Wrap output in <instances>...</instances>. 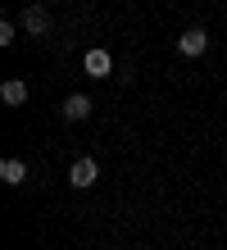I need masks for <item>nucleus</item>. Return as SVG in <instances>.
<instances>
[{
	"label": "nucleus",
	"mask_w": 227,
	"mask_h": 250,
	"mask_svg": "<svg viewBox=\"0 0 227 250\" xmlns=\"http://www.w3.org/2000/svg\"><path fill=\"white\" fill-rule=\"evenodd\" d=\"M19 23H23L27 37H45V32H50V14H45V5H27Z\"/></svg>",
	"instance_id": "7ed1b4c3"
},
{
	"label": "nucleus",
	"mask_w": 227,
	"mask_h": 250,
	"mask_svg": "<svg viewBox=\"0 0 227 250\" xmlns=\"http://www.w3.org/2000/svg\"><path fill=\"white\" fill-rule=\"evenodd\" d=\"M59 114H64V123H82L86 114H91V96H82V91H73L64 105H59Z\"/></svg>",
	"instance_id": "20e7f679"
},
{
	"label": "nucleus",
	"mask_w": 227,
	"mask_h": 250,
	"mask_svg": "<svg viewBox=\"0 0 227 250\" xmlns=\"http://www.w3.org/2000/svg\"><path fill=\"white\" fill-rule=\"evenodd\" d=\"M96 178H100V164L96 159H73V168H68V182L78 187V191H86V187H96Z\"/></svg>",
	"instance_id": "f03ea898"
},
{
	"label": "nucleus",
	"mask_w": 227,
	"mask_h": 250,
	"mask_svg": "<svg viewBox=\"0 0 227 250\" xmlns=\"http://www.w3.org/2000/svg\"><path fill=\"white\" fill-rule=\"evenodd\" d=\"M177 50L186 55V60H200V55L209 50V32L205 27H186V32L177 37Z\"/></svg>",
	"instance_id": "f257e3e1"
},
{
	"label": "nucleus",
	"mask_w": 227,
	"mask_h": 250,
	"mask_svg": "<svg viewBox=\"0 0 227 250\" xmlns=\"http://www.w3.org/2000/svg\"><path fill=\"white\" fill-rule=\"evenodd\" d=\"M0 182L5 187H23L27 182V164L23 159H5V164H0Z\"/></svg>",
	"instance_id": "0eeeda50"
},
{
	"label": "nucleus",
	"mask_w": 227,
	"mask_h": 250,
	"mask_svg": "<svg viewBox=\"0 0 227 250\" xmlns=\"http://www.w3.org/2000/svg\"><path fill=\"white\" fill-rule=\"evenodd\" d=\"M9 41H14V23L5 19V23H0V46H9Z\"/></svg>",
	"instance_id": "6e6552de"
},
{
	"label": "nucleus",
	"mask_w": 227,
	"mask_h": 250,
	"mask_svg": "<svg viewBox=\"0 0 227 250\" xmlns=\"http://www.w3.org/2000/svg\"><path fill=\"white\" fill-rule=\"evenodd\" d=\"M82 68H86V78H109V73H114V60H109V50H86Z\"/></svg>",
	"instance_id": "39448f33"
},
{
	"label": "nucleus",
	"mask_w": 227,
	"mask_h": 250,
	"mask_svg": "<svg viewBox=\"0 0 227 250\" xmlns=\"http://www.w3.org/2000/svg\"><path fill=\"white\" fill-rule=\"evenodd\" d=\"M0 100H5L9 109H14V105H27V82H23V78H9L5 86H0Z\"/></svg>",
	"instance_id": "423d86ee"
}]
</instances>
